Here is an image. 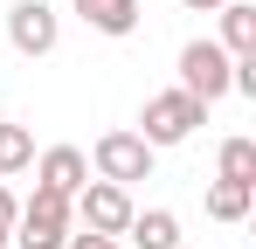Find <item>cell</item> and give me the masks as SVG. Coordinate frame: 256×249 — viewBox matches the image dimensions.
<instances>
[{
	"mask_svg": "<svg viewBox=\"0 0 256 249\" xmlns=\"http://www.w3.org/2000/svg\"><path fill=\"white\" fill-rule=\"evenodd\" d=\"M35 166V132L28 124H0V173H28Z\"/></svg>",
	"mask_w": 256,
	"mask_h": 249,
	"instance_id": "obj_12",
	"label": "cell"
},
{
	"mask_svg": "<svg viewBox=\"0 0 256 249\" xmlns=\"http://www.w3.org/2000/svg\"><path fill=\"white\" fill-rule=\"evenodd\" d=\"M180 7H194V14H214V7H222V0H180Z\"/></svg>",
	"mask_w": 256,
	"mask_h": 249,
	"instance_id": "obj_16",
	"label": "cell"
},
{
	"mask_svg": "<svg viewBox=\"0 0 256 249\" xmlns=\"http://www.w3.org/2000/svg\"><path fill=\"white\" fill-rule=\"evenodd\" d=\"M35 180H42L48 194H70V201H76V187L90 180V160L76 152V146H48L42 160H35Z\"/></svg>",
	"mask_w": 256,
	"mask_h": 249,
	"instance_id": "obj_7",
	"label": "cell"
},
{
	"mask_svg": "<svg viewBox=\"0 0 256 249\" xmlns=\"http://www.w3.org/2000/svg\"><path fill=\"white\" fill-rule=\"evenodd\" d=\"M14 214H21V201L0 187V249H7V236H14Z\"/></svg>",
	"mask_w": 256,
	"mask_h": 249,
	"instance_id": "obj_14",
	"label": "cell"
},
{
	"mask_svg": "<svg viewBox=\"0 0 256 249\" xmlns=\"http://www.w3.org/2000/svg\"><path fill=\"white\" fill-rule=\"evenodd\" d=\"M7 42H14L21 56H48V48L62 42L56 7H48V0H14V7H7Z\"/></svg>",
	"mask_w": 256,
	"mask_h": 249,
	"instance_id": "obj_6",
	"label": "cell"
},
{
	"mask_svg": "<svg viewBox=\"0 0 256 249\" xmlns=\"http://www.w3.org/2000/svg\"><path fill=\"white\" fill-rule=\"evenodd\" d=\"M146 146L160 152V146H180V138H194V124H208V104L201 97H187V90H160V97H146Z\"/></svg>",
	"mask_w": 256,
	"mask_h": 249,
	"instance_id": "obj_1",
	"label": "cell"
},
{
	"mask_svg": "<svg viewBox=\"0 0 256 249\" xmlns=\"http://www.w3.org/2000/svg\"><path fill=\"white\" fill-rule=\"evenodd\" d=\"M62 249H118V242H111V236H90V228H84V236H70Z\"/></svg>",
	"mask_w": 256,
	"mask_h": 249,
	"instance_id": "obj_15",
	"label": "cell"
},
{
	"mask_svg": "<svg viewBox=\"0 0 256 249\" xmlns=\"http://www.w3.org/2000/svg\"><path fill=\"white\" fill-rule=\"evenodd\" d=\"M70 214H84V228H90V236H125V222L138 214V208H132V187L84 180V187H76V201H70Z\"/></svg>",
	"mask_w": 256,
	"mask_h": 249,
	"instance_id": "obj_4",
	"label": "cell"
},
{
	"mask_svg": "<svg viewBox=\"0 0 256 249\" xmlns=\"http://www.w3.org/2000/svg\"><path fill=\"white\" fill-rule=\"evenodd\" d=\"M214 14H222V48H228V62H250V56H256V7L222 0Z\"/></svg>",
	"mask_w": 256,
	"mask_h": 249,
	"instance_id": "obj_8",
	"label": "cell"
},
{
	"mask_svg": "<svg viewBox=\"0 0 256 249\" xmlns=\"http://www.w3.org/2000/svg\"><path fill=\"white\" fill-rule=\"evenodd\" d=\"M125 236L138 249H180V222H173V208H146V214H132Z\"/></svg>",
	"mask_w": 256,
	"mask_h": 249,
	"instance_id": "obj_10",
	"label": "cell"
},
{
	"mask_svg": "<svg viewBox=\"0 0 256 249\" xmlns=\"http://www.w3.org/2000/svg\"><path fill=\"white\" fill-rule=\"evenodd\" d=\"M76 14L97 35H132L138 28V0H76Z\"/></svg>",
	"mask_w": 256,
	"mask_h": 249,
	"instance_id": "obj_9",
	"label": "cell"
},
{
	"mask_svg": "<svg viewBox=\"0 0 256 249\" xmlns=\"http://www.w3.org/2000/svg\"><path fill=\"white\" fill-rule=\"evenodd\" d=\"M222 180L256 187V138H222Z\"/></svg>",
	"mask_w": 256,
	"mask_h": 249,
	"instance_id": "obj_13",
	"label": "cell"
},
{
	"mask_svg": "<svg viewBox=\"0 0 256 249\" xmlns=\"http://www.w3.org/2000/svg\"><path fill=\"white\" fill-rule=\"evenodd\" d=\"M90 160H97V180H111V187H132V180H152V146H146L138 132H104Z\"/></svg>",
	"mask_w": 256,
	"mask_h": 249,
	"instance_id": "obj_5",
	"label": "cell"
},
{
	"mask_svg": "<svg viewBox=\"0 0 256 249\" xmlns=\"http://www.w3.org/2000/svg\"><path fill=\"white\" fill-rule=\"evenodd\" d=\"M228 76H236V62H228V48L222 42H187L180 48V90L187 97H201V104H214V97H228Z\"/></svg>",
	"mask_w": 256,
	"mask_h": 249,
	"instance_id": "obj_3",
	"label": "cell"
},
{
	"mask_svg": "<svg viewBox=\"0 0 256 249\" xmlns=\"http://www.w3.org/2000/svg\"><path fill=\"white\" fill-rule=\"evenodd\" d=\"M7 242H21V249H62V242H70V194L35 187L28 208L14 214V236H7Z\"/></svg>",
	"mask_w": 256,
	"mask_h": 249,
	"instance_id": "obj_2",
	"label": "cell"
},
{
	"mask_svg": "<svg viewBox=\"0 0 256 249\" xmlns=\"http://www.w3.org/2000/svg\"><path fill=\"white\" fill-rule=\"evenodd\" d=\"M250 208H256V187H242V180H214L208 187V214L214 222H242Z\"/></svg>",
	"mask_w": 256,
	"mask_h": 249,
	"instance_id": "obj_11",
	"label": "cell"
}]
</instances>
